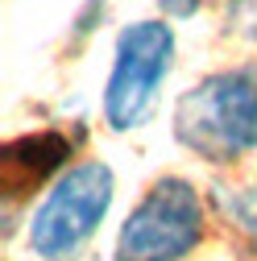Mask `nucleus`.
Listing matches in <instances>:
<instances>
[{"label": "nucleus", "mask_w": 257, "mask_h": 261, "mask_svg": "<svg viewBox=\"0 0 257 261\" xmlns=\"http://www.w3.org/2000/svg\"><path fill=\"white\" fill-rule=\"evenodd\" d=\"M170 133L208 166L249 158L257 149V62H233L191 83L170 108Z\"/></svg>", "instance_id": "nucleus-1"}, {"label": "nucleus", "mask_w": 257, "mask_h": 261, "mask_svg": "<svg viewBox=\"0 0 257 261\" xmlns=\"http://www.w3.org/2000/svg\"><path fill=\"white\" fill-rule=\"evenodd\" d=\"M112 199H116V174L108 162L87 158L67 166V174L50 182V191L29 216L25 228L29 253L42 261H75L108 220Z\"/></svg>", "instance_id": "nucleus-2"}, {"label": "nucleus", "mask_w": 257, "mask_h": 261, "mask_svg": "<svg viewBox=\"0 0 257 261\" xmlns=\"http://www.w3.org/2000/svg\"><path fill=\"white\" fill-rule=\"evenodd\" d=\"M178 38L166 17H141L124 25L112 46V71L104 79V124L112 133H133L158 112L162 87L174 71Z\"/></svg>", "instance_id": "nucleus-3"}, {"label": "nucleus", "mask_w": 257, "mask_h": 261, "mask_svg": "<svg viewBox=\"0 0 257 261\" xmlns=\"http://www.w3.org/2000/svg\"><path fill=\"white\" fill-rule=\"evenodd\" d=\"M203 199L191 178H158L116 228V261H183L203 241Z\"/></svg>", "instance_id": "nucleus-4"}, {"label": "nucleus", "mask_w": 257, "mask_h": 261, "mask_svg": "<svg viewBox=\"0 0 257 261\" xmlns=\"http://www.w3.org/2000/svg\"><path fill=\"white\" fill-rule=\"evenodd\" d=\"M75 141L62 133V128H34V133H21L5 145L0 153V187H5V199L13 203L17 195L42 187L54 174H67V166Z\"/></svg>", "instance_id": "nucleus-5"}, {"label": "nucleus", "mask_w": 257, "mask_h": 261, "mask_svg": "<svg viewBox=\"0 0 257 261\" xmlns=\"http://www.w3.org/2000/svg\"><path fill=\"white\" fill-rule=\"evenodd\" d=\"M224 207H228L237 232H245V237L253 241V249H257V191H237L233 203L224 199Z\"/></svg>", "instance_id": "nucleus-6"}, {"label": "nucleus", "mask_w": 257, "mask_h": 261, "mask_svg": "<svg viewBox=\"0 0 257 261\" xmlns=\"http://www.w3.org/2000/svg\"><path fill=\"white\" fill-rule=\"evenodd\" d=\"M228 5V29L241 38H257V0H224Z\"/></svg>", "instance_id": "nucleus-7"}, {"label": "nucleus", "mask_w": 257, "mask_h": 261, "mask_svg": "<svg viewBox=\"0 0 257 261\" xmlns=\"http://www.w3.org/2000/svg\"><path fill=\"white\" fill-rule=\"evenodd\" d=\"M199 9H203V0H158V13L166 21H191Z\"/></svg>", "instance_id": "nucleus-8"}]
</instances>
